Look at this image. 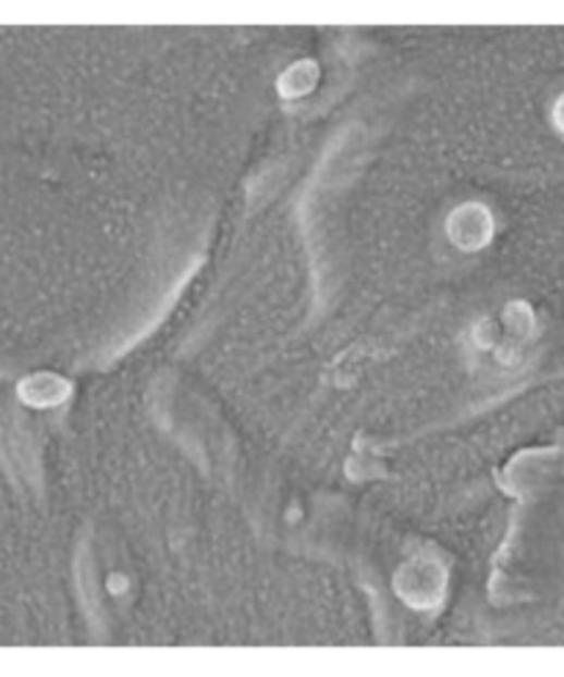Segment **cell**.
Wrapping results in <instances>:
<instances>
[{"mask_svg": "<svg viewBox=\"0 0 564 677\" xmlns=\"http://www.w3.org/2000/svg\"><path fill=\"white\" fill-rule=\"evenodd\" d=\"M490 217H487V210L479 208V205H465V208L456 210L449 222L451 238H454L456 246H463V249H479V246H485L487 238H490Z\"/></svg>", "mask_w": 564, "mask_h": 677, "instance_id": "obj_1", "label": "cell"}, {"mask_svg": "<svg viewBox=\"0 0 564 677\" xmlns=\"http://www.w3.org/2000/svg\"><path fill=\"white\" fill-rule=\"evenodd\" d=\"M556 125L564 131V97L559 100V106H556Z\"/></svg>", "mask_w": 564, "mask_h": 677, "instance_id": "obj_3", "label": "cell"}, {"mask_svg": "<svg viewBox=\"0 0 564 677\" xmlns=\"http://www.w3.org/2000/svg\"><path fill=\"white\" fill-rule=\"evenodd\" d=\"M70 393V384L61 382V379L50 377V373H39V377H30L20 384V396L30 407H50V404L64 402V396Z\"/></svg>", "mask_w": 564, "mask_h": 677, "instance_id": "obj_2", "label": "cell"}]
</instances>
